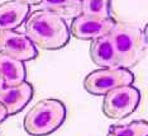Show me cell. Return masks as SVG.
<instances>
[{"label":"cell","instance_id":"1","mask_svg":"<svg viewBox=\"0 0 148 136\" xmlns=\"http://www.w3.org/2000/svg\"><path fill=\"white\" fill-rule=\"evenodd\" d=\"M24 33L43 50H60L70 42V27L62 17L46 9H38L24 22Z\"/></svg>","mask_w":148,"mask_h":136},{"label":"cell","instance_id":"2","mask_svg":"<svg viewBox=\"0 0 148 136\" xmlns=\"http://www.w3.org/2000/svg\"><path fill=\"white\" fill-rule=\"evenodd\" d=\"M67 116L66 106L56 98L41 99L27 112L23 127L32 136H47L63 125Z\"/></svg>","mask_w":148,"mask_h":136},{"label":"cell","instance_id":"3","mask_svg":"<svg viewBox=\"0 0 148 136\" xmlns=\"http://www.w3.org/2000/svg\"><path fill=\"white\" fill-rule=\"evenodd\" d=\"M109 36L115 50L118 66L130 69L142 59L146 47L144 31L116 22Z\"/></svg>","mask_w":148,"mask_h":136},{"label":"cell","instance_id":"4","mask_svg":"<svg viewBox=\"0 0 148 136\" xmlns=\"http://www.w3.org/2000/svg\"><path fill=\"white\" fill-rule=\"evenodd\" d=\"M134 74L125 67H100L87 74L84 79V88L92 96H104L114 88L130 85Z\"/></svg>","mask_w":148,"mask_h":136},{"label":"cell","instance_id":"5","mask_svg":"<svg viewBox=\"0 0 148 136\" xmlns=\"http://www.w3.org/2000/svg\"><path fill=\"white\" fill-rule=\"evenodd\" d=\"M140 103V90L130 85L114 88L104 94L103 113L112 120H123L133 113Z\"/></svg>","mask_w":148,"mask_h":136},{"label":"cell","instance_id":"6","mask_svg":"<svg viewBox=\"0 0 148 136\" xmlns=\"http://www.w3.org/2000/svg\"><path fill=\"white\" fill-rule=\"evenodd\" d=\"M116 24V20L112 17L106 19L80 14L72 19L70 26V35L77 40L92 41L95 38L108 36Z\"/></svg>","mask_w":148,"mask_h":136},{"label":"cell","instance_id":"7","mask_svg":"<svg viewBox=\"0 0 148 136\" xmlns=\"http://www.w3.org/2000/svg\"><path fill=\"white\" fill-rule=\"evenodd\" d=\"M0 52L19 61H31L38 56V50L25 33L0 31Z\"/></svg>","mask_w":148,"mask_h":136},{"label":"cell","instance_id":"8","mask_svg":"<svg viewBox=\"0 0 148 136\" xmlns=\"http://www.w3.org/2000/svg\"><path fill=\"white\" fill-rule=\"evenodd\" d=\"M33 93L32 84L27 80L18 85L4 87L0 92V103L6 108L8 116H13L27 107L33 98Z\"/></svg>","mask_w":148,"mask_h":136},{"label":"cell","instance_id":"9","mask_svg":"<svg viewBox=\"0 0 148 136\" xmlns=\"http://www.w3.org/2000/svg\"><path fill=\"white\" fill-rule=\"evenodd\" d=\"M31 14V5L18 0H8L0 4V31H14L21 27Z\"/></svg>","mask_w":148,"mask_h":136},{"label":"cell","instance_id":"10","mask_svg":"<svg viewBox=\"0 0 148 136\" xmlns=\"http://www.w3.org/2000/svg\"><path fill=\"white\" fill-rule=\"evenodd\" d=\"M90 57L92 62L99 67H115L118 66L115 50L110 36L95 38L90 43Z\"/></svg>","mask_w":148,"mask_h":136},{"label":"cell","instance_id":"11","mask_svg":"<svg viewBox=\"0 0 148 136\" xmlns=\"http://www.w3.org/2000/svg\"><path fill=\"white\" fill-rule=\"evenodd\" d=\"M0 78L4 87L18 85L27 80V69L23 61L0 52Z\"/></svg>","mask_w":148,"mask_h":136},{"label":"cell","instance_id":"12","mask_svg":"<svg viewBox=\"0 0 148 136\" xmlns=\"http://www.w3.org/2000/svg\"><path fill=\"white\" fill-rule=\"evenodd\" d=\"M41 4L46 10L56 13L63 19L81 14V3L76 0H42Z\"/></svg>","mask_w":148,"mask_h":136},{"label":"cell","instance_id":"13","mask_svg":"<svg viewBox=\"0 0 148 136\" xmlns=\"http://www.w3.org/2000/svg\"><path fill=\"white\" fill-rule=\"evenodd\" d=\"M106 136H148V124L139 120L127 125H112Z\"/></svg>","mask_w":148,"mask_h":136},{"label":"cell","instance_id":"14","mask_svg":"<svg viewBox=\"0 0 148 136\" xmlns=\"http://www.w3.org/2000/svg\"><path fill=\"white\" fill-rule=\"evenodd\" d=\"M112 0H82L81 14L94 18L106 19L110 18Z\"/></svg>","mask_w":148,"mask_h":136},{"label":"cell","instance_id":"15","mask_svg":"<svg viewBox=\"0 0 148 136\" xmlns=\"http://www.w3.org/2000/svg\"><path fill=\"white\" fill-rule=\"evenodd\" d=\"M6 117H8V112H6V108L3 106L1 103H0V124H1L4 120H6Z\"/></svg>","mask_w":148,"mask_h":136},{"label":"cell","instance_id":"16","mask_svg":"<svg viewBox=\"0 0 148 136\" xmlns=\"http://www.w3.org/2000/svg\"><path fill=\"white\" fill-rule=\"evenodd\" d=\"M18 1L25 3V4H28V5H38L42 3V0H18Z\"/></svg>","mask_w":148,"mask_h":136},{"label":"cell","instance_id":"17","mask_svg":"<svg viewBox=\"0 0 148 136\" xmlns=\"http://www.w3.org/2000/svg\"><path fill=\"white\" fill-rule=\"evenodd\" d=\"M4 88V83H3V80H1V78H0V92H1V89Z\"/></svg>","mask_w":148,"mask_h":136},{"label":"cell","instance_id":"18","mask_svg":"<svg viewBox=\"0 0 148 136\" xmlns=\"http://www.w3.org/2000/svg\"><path fill=\"white\" fill-rule=\"evenodd\" d=\"M76 1H80V3H81V1H82V0H76Z\"/></svg>","mask_w":148,"mask_h":136}]
</instances>
